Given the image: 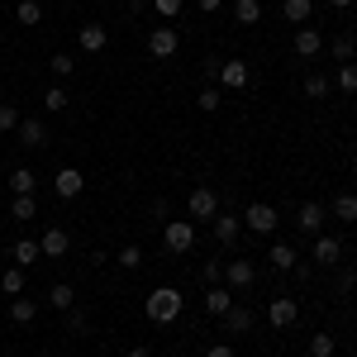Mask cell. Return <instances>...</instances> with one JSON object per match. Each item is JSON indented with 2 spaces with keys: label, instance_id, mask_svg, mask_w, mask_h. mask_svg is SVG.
<instances>
[{
  "label": "cell",
  "instance_id": "cell-36",
  "mask_svg": "<svg viewBox=\"0 0 357 357\" xmlns=\"http://www.w3.org/2000/svg\"><path fill=\"white\" fill-rule=\"evenodd\" d=\"M67 333H77V338H86V333H91V314L72 305V310H67Z\"/></svg>",
  "mask_w": 357,
  "mask_h": 357
},
{
  "label": "cell",
  "instance_id": "cell-40",
  "mask_svg": "<svg viewBox=\"0 0 357 357\" xmlns=\"http://www.w3.org/2000/svg\"><path fill=\"white\" fill-rule=\"evenodd\" d=\"M200 276H205L210 286H224V262H220V257H210V262L200 267Z\"/></svg>",
  "mask_w": 357,
  "mask_h": 357
},
{
  "label": "cell",
  "instance_id": "cell-22",
  "mask_svg": "<svg viewBox=\"0 0 357 357\" xmlns=\"http://www.w3.org/2000/svg\"><path fill=\"white\" fill-rule=\"evenodd\" d=\"M48 305H53V310H62V314H67V310H72V305H77V286H67V281H57L53 291H48Z\"/></svg>",
  "mask_w": 357,
  "mask_h": 357
},
{
  "label": "cell",
  "instance_id": "cell-28",
  "mask_svg": "<svg viewBox=\"0 0 357 357\" xmlns=\"http://www.w3.org/2000/svg\"><path fill=\"white\" fill-rule=\"evenodd\" d=\"M333 353H338L333 333H310V357H333Z\"/></svg>",
  "mask_w": 357,
  "mask_h": 357
},
{
  "label": "cell",
  "instance_id": "cell-48",
  "mask_svg": "<svg viewBox=\"0 0 357 357\" xmlns=\"http://www.w3.org/2000/svg\"><path fill=\"white\" fill-rule=\"evenodd\" d=\"M172 357H181V353H172Z\"/></svg>",
  "mask_w": 357,
  "mask_h": 357
},
{
  "label": "cell",
  "instance_id": "cell-6",
  "mask_svg": "<svg viewBox=\"0 0 357 357\" xmlns=\"http://www.w3.org/2000/svg\"><path fill=\"white\" fill-rule=\"evenodd\" d=\"M220 91H243L248 82H252V72H248V62H238V57H229V62H220Z\"/></svg>",
  "mask_w": 357,
  "mask_h": 357
},
{
  "label": "cell",
  "instance_id": "cell-35",
  "mask_svg": "<svg viewBox=\"0 0 357 357\" xmlns=\"http://www.w3.org/2000/svg\"><path fill=\"white\" fill-rule=\"evenodd\" d=\"M333 215H338L343 224H353V220H357V195L338 191V200H333Z\"/></svg>",
  "mask_w": 357,
  "mask_h": 357
},
{
  "label": "cell",
  "instance_id": "cell-43",
  "mask_svg": "<svg viewBox=\"0 0 357 357\" xmlns=\"http://www.w3.org/2000/svg\"><path fill=\"white\" fill-rule=\"evenodd\" d=\"M205 357H234V348H229V343H215V348H210Z\"/></svg>",
  "mask_w": 357,
  "mask_h": 357
},
{
  "label": "cell",
  "instance_id": "cell-41",
  "mask_svg": "<svg viewBox=\"0 0 357 357\" xmlns=\"http://www.w3.org/2000/svg\"><path fill=\"white\" fill-rule=\"evenodd\" d=\"M153 10H158L162 20H176V15L186 10V0H153Z\"/></svg>",
  "mask_w": 357,
  "mask_h": 357
},
{
  "label": "cell",
  "instance_id": "cell-27",
  "mask_svg": "<svg viewBox=\"0 0 357 357\" xmlns=\"http://www.w3.org/2000/svg\"><path fill=\"white\" fill-rule=\"evenodd\" d=\"M114 262H119L124 272H138V267H143V248H138V243H124L119 252H114Z\"/></svg>",
  "mask_w": 357,
  "mask_h": 357
},
{
  "label": "cell",
  "instance_id": "cell-46",
  "mask_svg": "<svg viewBox=\"0 0 357 357\" xmlns=\"http://www.w3.org/2000/svg\"><path fill=\"white\" fill-rule=\"evenodd\" d=\"M329 5H333V10H348V5H353V0H329Z\"/></svg>",
  "mask_w": 357,
  "mask_h": 357
},
{
  "label": "cell",
  "instance_id": "cell-30",
  "mask_svg": "<svg viewBox=\"0 0 357 357\" xmlns=\"http://www.w3.org/2000/svg\"><path fill=\"white\" fill-rule=\"evenodd\" d=\"M220 105H224V91H220V86H205V91L195 96V110H205V114H215Z\"/></svg>",
  "mask_w": 357,
  "mask_h": 357
},
{
  "label": "cell",
  "instance_id": "cell-2",
  "mask_svg": "<svg viewBox=\"0 0 357 357\" xmlns=\"http://www.w3.org/2000/svg\"><path fill=\"white\" fill-rule=\"evenodd\" d=\"M276 224H281V215H276V205H267V200H257V205H248L243 210V229H252V234H276Z\"/></svg>",
  "mask_w": 357,
  "mask_h": 357
},
{
  "label": "cell",
  "instance_id": "cell-18",
  "mask_svg": "<svg viewBox=\"0 0 357 357\" xmlns=\"http://www.w3.org/2000/svg\"><path fill=\"white\" fill-rule=\"evenodd\" d=\"M229 305H234L229 286H210V291H205V310H210L215 319H224V314H229Z\"/></svg>",
  "mask_w": 357,
  "mask_h": 357
},
{
  "label": "cell",
  "instance_id": "cell-38",
  "mask_svg": "<svg viewBox=\"0 0 357 357\" xmlns=\"http://www.w3.org/2000/svg\"><path fill=\"white\" fill-rule=\"evenodd\" d=\"M305 96H310V100H324V96H329V77L310 72V77H305Z\"/></svg>",
  "mask_w": 357,
  "mask_h": 357
},
{
  "label": "cell",
  "instance_id": "cell-14",
  "mask_svg": "<svg viewBox=\"0 0 357 357\" xmlns=\"http://www.w3.org/2000/svg\"><path fill=\"white\" fill-rule=\"evenodd\" d=\"M77 43H82V53H105L110 33H105V24H82V33H77Z\"/></svg>",
  "mask_w": 357,
  "mask_h": 357
},
{
  "label": "cell",
  "instance_id": "cell-1",
  "mask_svg": "<svg viewBox=\"0 0 357 357\" xmlns=\"http://www.w3.org/2000/svg\"><path fill=\"white\" fill-rule=\"evenodd\" d=\"M181 305H186V296H181L176 286H158V291L143 301V314H148L153 324H176V319H181Z\"/></svg>",
  "mask_w": 357,
  "mask_h": 357
},
{
  "label": "cell",
  "instance_id": "cell-16",
  "mask_svg": "<svg viewBox=\"0 0 357 357\" xmlns=\"http://www.w3.org/2000/svg\"><path fill=\"white\" fill-rule=\"evenodd\" d=\"M267 262H272L276 272H296V267H301V252H296L291 243H272V252H267Z\"/></svg>",
  "mask_w": 357,
  "mask_h": 357
},
{
  "label": "cell",
  "instance_id": "cell-19",
  "mask_svg": "<svg viewBox=\"0 0 357 357\" xmlns=\"http://www.w3.org/2000/svg\"><path fill=\"white\" fill-rule=\"evenodd\" d=\"M281 15L301 29V24H310V15H314V0H281Z\"/></svg>",
  "mask_w": 357,
  "mask_h": 357
},
{
  "label": "cell",
  "instance_id": "cell-42",
  "mask_svg": "<svg viewBox=\"0 0 357 357\" xmlns=\"http://www.w3.org/2000/svg\"><path fill=\"white\" fill-rule=\"evenodd\" d=\"M357 286V272H348V267H343V276H338V291H353Z\"/></svg>",
  "mask_w": 357,
  "mask_h": 357
},
{
  "label": "cell",
  "instance_id": "cell-32",
  "mask_svg": "<svg viewBox=\"0 0 357 357\" xmlns=\"http://www.w3.org/2000/svg\"><path fill=\"white\" fill-rule=\"evenodd\" d=\"M234 20H238V24H257V20H262V5H257V0H234Z\"/></svg>",
  "mask_w": 357,
  "mask_h": 357
},
{
  "label": "cell",
  "instance_id": "cell-33",
  "mask_svg": "<svg viewBox=\"0 0 357 357\" xmlns=\"http://www.w3.org/2000/svg\"><path fill=\"white\" fill-rule=\"evenodd\" d=\"M224 324H229L234 333H248V329H252V314H248L243 305H229V314H224Z\"/></svg>",
  "mask_w": 357,
  "mask_h": 357
},
{
  "label": "cell",
  "instance_id": "cell-39",
  "mask_svg": "<svg viewBox=\"0 0 357 357\" xmlns=\"http://www.w3.org/2000/svg\"><path fill=\"white\" fill-rule=\"evenodd\" d=\"M20 119H24V114L15 110V105H0V134H15V129H20Z\"/></svg>",
  "mask_w": 357,
  "mask_h": 357
},
{
  "label": "cell",
  "instance_id": "cell-21",
  "mask_svg": "<svg viewBox=\"0 0 357 357\" xmlns=\"http://www.w3.org/2000/svg\"><path fill=\"white\" fill-rule=\"evenodd\" d=\"M10 257H15V267H33L43 252H38V243H33V238H20V243L10 248Z\"/></svg>",
  "mask_w": 357,
  "mask_h": 357
},
{
  "label": "cell",
  "instance_id": "cell-7",
  "mask_svg": "<svg viewBox=\"0 0 357 357\" xmlns=\"http://www.w3.org/2000/svg\"><path fill=\"white\" fill-rule=\"evenodd\" d=\"M296 319H301V305L291 301V296H276V301L267 305V324H272V329H291Z\"/></svg>",
  "mask_w": 357,
  "mask_h": 357
},
{
  "label": "cell",
  "instance_id": "cell-23",
  "mask_svg": "<svg viewBox=\"0 0 357 357\" xmlns=\"http://www.w3.org/2000/svg\"><path fill=\"white\" fill-rule=\"evenodd\" d=\"M333 86H338L343 96H357V62H338V72H333Z\"/></svg>",
  "mask_w": 357,
  "mask_h": 357
},
{
  "label": "cell",
  "instance_id": "cell-25",
  "mask_svg": "<svg viewBox=\"0 0 357 357\" xmlns=\"http://www.w3.org/2000/svg\"><path fill=\"white\" fill-rule=\"evenodd\" d=\"M15 20H20L24 29H33L38 20H43V0H20V5H15Z\"/></svg>",
  "mask_w": 357,
  "mask_h": 357
},
{
  "label": "cell",
  "instance_id": "cell-15",
  "mask_svg": "<svg viewBox=\"0 0 357 357\" xmlns=\"http://www.w3.org/2000/svg\"><path fill=\"white\" fill-rule=\"evenodd\" d=\"M20 143L24 148H48V124H38V119H20Z\"/></svg>",
  "mask_w": 357,
  "mask_h": 357
},
{
  "label": "cell",
  "instance_id": "cell-4",
  "mask_svg": "<svg viewBox=\"0 0 357 357\" xmlns=\"http://www.w3.org/2000/svg\"><path fill=\"white\" fill-rule=\"evenodd\" d=\"M291 48H296L301 62H314V57L324 53V33H319L314 24H301V29H296V38H291Z\"/></svg>",
  "mask_w": 357,
  "mask_h": 357
},
{
  "label": "cell",
  "instance_id": "cell-44",
  "mask_svg": "<svg viewBox=\"0 0 357 357\" xmlns=\"http://www.w3.org/2000/svg\"><path fill=\"white\" fill-rule=\"evenodd\" d=\"M195 5H200V10H205V15H215V10H220L224 0H195Z\"/></svg>",
  "mask_w": 357,
  "mask_h": 357
},
{
  "label": "cell",
  "instance_id": "cell-9",
  "mask_svg": "<svg viewBox=\"0 0 357 357\" xmlns=\"http://www.w3.org/2000/svg\"><path fill=\"white\" fill-rule=\"evenodd\" d=\"M215 215H220V200H215V191H210V186H195L191 191V215H186V220H215Z\"/></svg>",
  "mask_w": 357,
  "mask_h": 357
},
{
  "label": "cell",
  "instance_id": "cell-37",
  "mask_svg": "<svg viewBox=\"0 0 357 357\" xmlns=\"http://www.w3.org/2000/svg\"><path fill=\"white\" fill-rule=\"evenodd\" d=\"M48 67H53V77H62V82H67V77H77V57H72V53H53Z\"/></svg>",
  "mask_w": 357,
  "mask_h": 357
},
{
  "label": "cell",
  "instance_id": "cell-26",
  "mask_svg": "<svg viewBox=\"0 0 357 357\" xmlns=\"http://www.w3.org/2000/svg\"><path fill=\"white\" fill-rule=\"evenodd\" d=\"M33 314H38V305L29 301V296H15V301H10V319H15V324H33Z\"/></svg>",
  "mask_w": 357,
  "mask_h": 357
},
{
  "label": "cell",
  "instance_id": "cell-29",
  "mask_svg": "<svg viewBox=\"0 0 357 357\" xmlns=\"http://www.w3.org/2000/svg\"><path fill=\"white\" fill-rule=\"evenodd\" d=\"M329 53H333V62H357V43L348 38V33H338L329 43Z\"/></svg>",
  "mask_w": 357,
  "mask_h": 357
},
{
  "label": "cell",
  "instance_id": "cell-10",
  "mask_svg": "<svg viewBox=\"0 0 357 357\" xmlns=\"http://www.w3.org/2000/svg\"><path fill=\"white\" fill-rule=\"evenodd\" d=\"M310 257H314L319 267H338V257H343V243H338L333 234H314V248H310Z\"/></svg>",
  "mask_w": 357,
  "mask_h": 357
},
{
  "label": "cell",
  "instance_id": "cell-24",
  "mask_svg": "<svg viewBox=\"0 0 357 357\" xmlns=\"http://www.w3.org/2000/svg\"><path fill=\"white\" fill-rule=\"evenodd\" d=\"M10 220H38V200H33V195H15V200H10Z\"/></svg>",
  "mask_w": 357,
  "mask_h": 357
},
{
  "label": "cell",
  "instance_id": "cell-12",
  "mask_svg": "<svg viewBox=\"0 0 357 357\" xmlns=\"http://www.w3.org/2000/svg\"><path fill=\"white\" fill-rule=\"evenodd\" d=\"M67 248H72V234H67V229H48V234L38 238V252H43V257H67Z\"/></svg>",
  "mask_w": 357,
  "mask_h": 357
},
{
  "label": "cell",
  "instance_id": "cell-13",
  "mask_svg": "<svg viewBox=\"0 0 357 357\" xmlns=\"http://www.w3.org/2000/svg\"><path fill=\"white\" fill-rule=\"evenodd\" d=\"M238 234H243V215H215V238H220L224 248L238 243Z\"/></svg>",
  "mask_w": 357,
  "mask_h": 357
},
{
  "label": "cell",
  "instance_id": "cell-3",
  "mask_svg": "<svg viewBox=\"0 0 357 357\" xmlns=\"http://www.w3.org/2000/svg\"><path fill=\"white\" fill-rule=\"evenodd\" d=\"M162 243H167V252H191L195 248V224L191 220H167Z\"/></svg>",
  "mask_w": 357,
  "mask_h": 357
},
{
  "label": "cell",
  "instance_id": "cell-34",
  "mask_svg": "<svg viewBox=\"0 0 357 357\" xmlns=\"http://www.w3.org/2000/svg\"><path fill=\"white\" fill-rule=\"evenodd\" d=\"M67 105H72V100H67V91H62V86H48V91H43V110H48V114H62Z\"/></svg>",
  "mask_w": 357,
  "mask_h": 357
},
{
  "label": "cell",
  "instance_id": "cell-45",
  "mask_svg": "<svg viewBox=\"0 0 357 357\" xmlns=\"http://www.w3.org/2000/svg\"><path fill=\"white\" fill-rule=\"evenodd\" d=\"M129 357H153V353H148V348H129Z\"/></svg>",
  "mask_w": 357,
  "mask_h": 357
},
{
  "label": "cell",
  "instance_id": "cell-17",
  "mask_svg": "<svg viewBox=\"0 0 357 357\" xmlns=\"http://www.w3.org/2000/svg\"><path fill=\"white\" fill-rule=\"evenodd\" d=\"M301 234H310V238H314V234H319V229H324V205H314V200H305L301 205Z\"/></svg>",
  "mask_w": 357,
  "mask_h": 357
},
{
  "label": "cell",
  "instance_id": "cell-11",
  "mask_svg": "<svg viewBox=\"0 0 357 357\" xmlns=\"http://www.w3.org/2000/svg\"><path fill=\"white\" fill-rule=\"evenodd\" d=\"M176 43H181V38H176V29H153V33H148V53L158 57V62H167V57L176 53Z\"/></svg>",
  "mask_w": 357,
  "mask_h": 357
},
{
  "label": "cell",
  "instance_id": "cell-47",
  "mask_svg": "<svg viewBox=\"0 0 357 357\" xmlns=\"http://www.w3.org/2000/svg\"><path fill=\"white\" fill-rule=\"evenodd\" d=\"M353 176H357V158H353Z\"/></svg>",
  "mask_w": 357,
  "mask_h": 357
},
{
  "label": "cell",
  "instance_id": "cell-5",
  "mask_svg": "<svg viewBox=\"0 0 357 357\" xmlns=\"http://www.w3.org/2000/svg\"><path fill=\"white\" fill-rule=\"evenodd\" d=\"M257 281V267L248 262V257H229V267H224V286L229 291H248Z\"/></svg>",
  "mask_w": 357,
  "mask_h": 357
},
{
  "label": "cell",
  "instance_id": "cell-20",
  "mask_svg": "<svg viewBox=\"0 0 357 357\" xmlns=\"http://www.w3.org/2000/svg\"><path fill=\"white\" fill-rule=\"evenodd\" d=\"M10 191L15 195H33L38 191V176H33L29 167H15V172H10Z\"/></svg>",
  "mask_w": 357,
  "mask_h": 357
},
{
  "label": "cell",
  "instance_id": "cell-31",
  "mask_svg": "<svg viewBox=\"0 0 357 357\" xmlns=\"http://www.w3.org/2000/svg\"><path fill=\"white\" fill-rule=\"evenodd\" d=\"M0 291H5V296H20V291H24V267H5V272H0Z\"/></svg>",
  "mask_w": 357,
  "mask_h": 357
},
{
  "label": "cell",
  "instance_id": "cell-8",
  "mask_svg": "<svg viewBox=\"0 0 357 357\" xmlns=\"http://www.w3.org/2000/svg\"><path fill=\"white\" fill-rule=\"evenodd\" d=\"M82 191H86V176L77 172V167H62V172L53 176V195L57 200H77Z\"/></svg>",
  "mask_w": 357,
  "mask_h": 357
}]
</instances>
